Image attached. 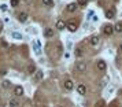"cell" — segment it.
I'll return each instance as SVG.
<instances>
[{"mask_svg":"<svg viewBox=\"0 0 122 107\" xmlns=\"http://www.w3.org/2000/svg\"><path fill=\"white\" fill-rule=\"evenodd\" d=\"M114 32H115V30H114V26H111V25H106L104 28H103V33H104L106 36H111Z\"/></svg>","mask_w":122,"mask_h":107,"instance_id":"obj_1","label":"cell"},{"mask_svg":"<svg viewBox=\"0 0 122 107\" xmlns=\"http://www.w3.org/2000/svg\"><path fill=\"white\" fill-rule=\"evenodd\" d=\"M85 69H86V65H85L84 62H78L77 65H76V70H77V71H80V73L85 71Z\"/></svg>","mask_w":122,"mask_h":107,"instance_id":"obj_2","label":"cell"},{"mask_svg":"<svg viewBox=\"0 0 122 107\" xmlns=\"http://www.w3.org/2000/svg\"><path fill=\"white\" fill-rule=\"evenodd\" d=\"M73 88H74V82H73L71 80H66V81H65V89L71 91Z\"/></svg>","mask_w":122,"mask_h":107,"instance_id":"obj_3","label":"cell"},{"mask_svg":"<svg viewBox=\"0 0 122 107\" xmlns=\"http://www.w3.org/2000/svg\"><path fill=\"white\" fill-rule=\"evenodd\" d=\"M14 95L15 96H22L23 95V88L21 85H17V87L14 88Z\"/></svg>","mask_w":122,"mask_h":107,"instance_id":"obj_4","label":"cell"},{"mask_svg":"<svg viewBox=\"0 0 122 107\" xmlns=\"http://www.w3.org/2000/svg\"><path fill=\"white\" fill-rule=\"evenodd\" d=\"M77 92H78V95H85L86 93V87L84 84H80L77 87Z\"/></svg>","mask_w":122,"mask_h":107,"instance_id":"obj_5","label":"cell"},{"mask_svg":"<svg viewBox=\"0 0 122 107\" xmlns=\"http://www.w3.org/2000/svg\"><path fill=\"white\" fill-rule=\"evenodd\" d=\"M65 28H67V23H65V21L59 19V21L56 22V29H58V30H63Z\"/></svg>","mask_w":122,"mask_h":107,"instance_id":"obj_6","label":"cell"},{"mask_svg":"<svg viewBox=\"0 0 122 107\" xmlns=\"http://www.w3.org/2000/svg\"><path fill=\"white\" fill-rule=\"evenodd\" d=\"M18 21H19V22H26V21H28V14H26V12L18 14Z\"/></svg>","mask_w":122,"mask_h":107,"instance_id":"obj_7","label":"cell"},{"mask_svg":"<svg viewBox=\"0 0 122 107\" xmlns=\"http://www.w3.org/2000/svg\"><path fill=\"white\" fill-rule=\"evenodd\" d=\"M106 67H107V65H106L104 61H99V62H97V70H100V71H104Z\"/></svg>","mask_w":122,"mask_h":107,"instance_id":"obj_8","label":"cell"},{"mask_svg":"<svg viewBox=\"0 0 122 107\" xmlns=\"http://www.w3.org/2000/svg\"><path fill=\"white\" fill-rule=\"evenodd\" d=\"M67 29H69L71 33H74V32L77 30V25H76L74 22H67Z\"/></svg>","mask_w":122,"mask_h":107,"instance_id":"obj_9","label":"cell"},{"mask_svg":"<svg viewBox=\"0 0 122 107\" xmlns=\"http://www.w3.org/2000/svg\"><path fill=\"white\" fill-rule=\"evenodd\" d=\"M99 37L97 36H92L91 37V40H89V43H91V45H93V47H96V45L99 44Z\"/></svg>","mask_w":122,"mask_h":107,"instance_id":"obj_10","label":"cell"},{"mask_svg":"<svg viewBox=\"0 0 122 107\" xmlns=\"http://www.w3.org/2000/svg\"><path fill=\"white\" fill-rule=\"evenodd\" d=\"M43 77H44V73H43L41 70H37V71L34 73V80H36V81H40V80H43Z\"/></svg>","mask_w":122,"mask_h":107,"instance_id":"obj_11","label":"cell"},{"mask_svg":"<svg viewBox=\"0 0 122 107\" xmlns=\"http://www.w3.org/2000/svg\"><path fill=\"white\" fill-rule=\"evenodd\" d=\"M114 15H115V11H114L112 8H108V10L106 11V17L108 18V19H111V18H114Z\"/></svg>","mask_w":122,"mask_h":107,"instance_id":"obj_12","label":"cell"},{"mask_svg":"<svg viewBox=\"0 0 122 107\" xmlns=\"http://www.w3.org/2000/svg\"><path fill=\"white\" fill-rule=\"evenodd\" d=\"M76 10H77V4H76V3H70V4L67 6V11L69 12H74Z\"/></svg>","mask_w":122,"mask_h":107,"instance_id":"obj_13","label":"cell"},{"mask_svg":"<svg viewBox=\"0 0 122 107\" xmlns=\"http://www.w3.org/2000/svg\"><path fill=\"white\" fill-rule=\"evenodd\" d=\"M45 37H50V39H51V37H54V29H51V28H47V29H45Z\"/></svg>","mask_w":122,"mask_h":107,"instance_id":"obj_14","label":"cell"},{"mask_svg":"<svg viewBox=\"0 0 122 107\" xmlns=\"http://www.w3.org/2000/svg\"><path fill=\"white\" fill-rule=\"evenodd\" d=\"M36 71H37V70H36V66H34L33 63H30V65L28 66V73L29 74H34Z\"/></svg>","mask_w":122,"mask_h":107,"instance_id":"obj_15","label":"cell"},{"mask_svg":"<svg viewBox=\"0 0 122 107\" xmlns=\"http://www.w3.org/2000/svg\"><path fill=\"white\" fill-rule=\"evenodd\" d=\"M19 106V102H18V99H10V107H18Z\"/></svg>","mask_w":122,"mask_h":107,"instance_id":"obj_16","label":"cell"},{"mask_svg":"<svg viewBox=\"0 0 122 107\" xmlns=\"http://www.w3.org/2000/svg\"><path fill=\"white\" fill-rule=\"evenodd\" d=\"M114 30H115V32H118V33H122V22L117 23L115 26H114Z\"/></svg>","mask_w":122,"mask_h":107,"instance_id":"obj_17","label":"cell"},{"mask_svg":"<svg viewBox=\"0 0 122 107\" xmlns=\"http://www.w3.org/2000/svg\"><path fill=\"white\" fill-rule=\"evenodd\" d=\"M74 54H76V56H82V48H76V51H74Z\"/></svg>","mask_w":122,"mask_h":107,"instance_id":"obj_18","label":"cell"},{"mask_svg":"<svg viewBox=\"0 0 122 107\" xmlns=\"http://www.w3.org/2000/svg\"><path fill=\"white\" fill-rule=\"evenodd\" d=\"M11 87V81H8V80H6V81H3V88H10Z\"/></svg>","mask_w":122,"mask_h":107,"instance_id":"obj_19","label":"cell"},{"mask_svg":"<svg viewBox=\"0 0 122 107\" xmlns=\"http://www.w3.org/2000/svg\"><path fill=\"white\" fill-rule=\"evenodd\" d=\"M19 4V0H10V6L11 7H17Z\"/></svg>","mask_w":122,"mask_h":107,"instance_id":"obj_20","label":"cell"},{"mask_svg":"<svg viewBox=\"0 0 122 107\" xmlns=\"http://www.w3.org/2000/svg\"><path fill=\"white\" fill-rule=\"evenodd\" d=\"M56 50H58V54H61L62 51H63L62 50V44L61 43H56Z\"/></svg>","mask_w":122,"mask_h":107,"instance_id":"obj_21","label":"cell"},{"mask_svg":"<svg viewBox=\"0 0 122 107\" xmlns=\"http://www.w3.org/2000/svg\"><path fill=\"white\" fill-rule=\"evenodd\" d=\"M12 37H14V39L21 40V39H22V34H19V33H12Z\"/></svg>","mask_w":122,"mask_h":107,"instance_id":"obj_22","label":"cell"},{"mask_svg":"<svg viewBox=\"0 0 122 107\" xmlns=\"http://www.w3.org/2000/svg\"><path fill=\"white\" fill-rule=\"evenodd\" d=\"M43 4H45V6H52V0H43Z\"/></svg>","mask_w":122,"mask_h":107,"instance_id":"obj_23","label":"cell"},{"mask_svg":"<svg viewBox=\"0 0 122 107\" xmlns=\"http://www.w3.org/2000/svg\"><path fill=\"white\" fill-rule=\"evenodd\" d=\"M86 3H88V0H78L80 6H86Z\"/></svg>","mask_w":122,"mask_h":107,"instance_id":"obj_24","label":"cell"},{"mask_svg":"<svg viewBox=\"0 0 122 107\" xmlns=\"http://www.w3.org/2000/svg\"><path fill=\"white\" fill-rule=\"evenodd\" d=\"M103 104H104V103H103V102H99V103H97V104H96V107H104V106H103Z\"/></svg>","mask_w":122,"mask_h":107,"instance_id":"obj_25","label":"cell"},{"mask_svg":"<svg viewBox=\"0 0 122 107\" xmlns=\"http://www.w3.org/2000/svg\"><path fill=\"white\" fill-rule=\"evenodd\" d=\"M110 107H121V106H118V103H112Z\"/></svg>","mask_w":122,"mask_h":107,"instance_id":"obj_26","label":"cell"},{"mask_svg":"<svg viewBox=\"0 0 122 107\" xmlns=\"http://www.w3.org/2000/svg\"><path fill=\"white\" fill-rule=\"evenodd\" d=\"M1 10H3V11H6V10H7V6H6V4H3V6H1Z\"/></svg>","mask_w":122,"mask_h":107,"instance_id":"obj_27","label":"cell"},{"mask_svg":"<svg viewBox=\"0 0 122 107\" xmlns=\"http://www.w3.org/2000/svg\"><path fill=\"white\" fill-rule=\"evenodd\" d=\"M0 74H1V76H4V74H7V71H6V70H1V71H0Z\"/></svg>","mask_w":122,"mask_h":107,"instance_id":"obj_28","label":"cell"},{"mask_svg":"<svg viewBox=\"0 0 122 107\" xmlns=\"http://www.w3.org/2000/svg\"><path fill=\"white\" fill-rule=\"evenodd\" d=\"M1 30H3V25H1V23H0V32H1Z\"/></svg>","mask_w":122,"mask_h":107,"instance_id":"obj_29","label":"cell"},{"mask_svg":"<svg viewBox=\"0 0 122 107\" xmlns=\"http://www.w3.org/2000/svg\"><path fill=\"white\" fill-rule=\"evenodd\" d=\"M119 51H122V44H121V45H119Z\"/></svg>","mask_w":122,"mask_h":107,"instance_id":"obj_30","label":"cell"},{"mask_svg":"<svg viewBox=\"0 0 122 107\" xmlns=\"http://www.w3.org/2000/svg\"><path fill=\"white\" fill-rule=\"evenodd\" d=\"M59 107H63V106H59Z\"/></svg>","mask_w":122,"mask_h":107,"instance_id":"obj_31","label":"cell"}]
</instances>
